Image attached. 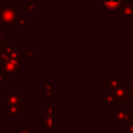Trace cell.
I'll return each mask as SVG.
<instances>
[{
    "label": "cell",
    "instance_id": "obj_1",
    "mask_svg": "<svg viewBox=\"0 0 133 133\" xmlns=\"http://www.w3.org/2000/svg\"><path fill=\"white\" fill-rule=\"evenodd\" d=\"M114 110L109 113V121L115 126H125L133 121V111L130 107H113Z\"/></svg>",
    "mask_w": 133,
    "mask_h": 133
},
{
    "label": "cell",
    "instance_id": "obj_2",
    "mask_svg": "<svg viewBox=\"0 0 133 133\" xmlns=\"http://www.w3.org/2000/svg\"><path fill=\"white\" fill-rule=\"evenodd\" d=\"M20 7H12L10 2L5 3L0 10V21L2 26H12L15 25L17 19L19 18Z\"/></svg>",
    "mask_w": 133,
    "mask_h": 133
},
{
    "label": "cell",
    "instance_id": "obj_3",
    "mask_svg": "<svg viewBox=\"0 0 133 133\" xmlns=\"http://www.w3.org/2000/svg\"><path fill=\"white\" fill-rule=\"evenodd\" d=\"M1 101L3 103H6L7 106H19L20 108L25 110V95L23 92H17L16 88H11L9 92L2 97Z\"/></svg>",
    "mask_w": 133,
    "mask_h": 133
},
{
    "label": "cell",
    "instance_id": "obj_4",
    "mask_svg": "<svg viewBox=\"0 0 133 133\" xmlns=\"http://www.w3.org/2000/svg\"><path fill=\"white\" fill-rule=\"evenodd\" d=\"M110 94L112 95V97L114 98L115 103H128L129 99H130V90L128 85L125 83L119 87H116L114 89L110 90Z\"/></svg>",
    "mask_w": 133,
    "mask_h": 133
},
{
    "label": "cell",
    "instance_id": "obj_5",
    "mask_svg": "<svg viewBox=\"0 0 133 133\" xmlns=\"http://www.w3.org/2000/svg\"><path fill=\"white\" fill-rule=\"evenodd\" d=\"M1 69H2V73L5 75V77H6V79L8 78V79H14V78H16V75H18V74H20V66L16 63V62H14V61H11V60H6V61H4V62H2L1 64Z\"/></svg>",
    "mask_w": 133,
    "mask_h": 133
},
{
    "label": "cell",
    "instance_id": "obj_6",
    "mask_svg": "<svg viewBox=\"0 0 133 133\" xmlns=\"http://www.w3.org/2000/svg\"><path fill=\"white\" fill-rule=\"evenodd\" d=\"M101 6L106 11H117L124 0H100Z\"/></svg>",
    "mask_w": 133,
    "mask_h": 133
},
{
    "label": "cell",
    "instance_id": "obj_7",
    "mask_svg": "<svg viewBox=\"0 0 133 133\" xmlns=\"http://www.w3.org/2000/svg\"><path fill=\"white\" fill-rule=\"evenodd\" d=\"M118 16L121 18H133V4L123 3L118 8Z\"/></svg>",
    "mask_w": 133,
    "mask_h": 133
},
{
    "label": "cell",
    "instance_id": "obj_8",
    "mask_svg": "<svg viewBox=\"0 0 133 133\" xmlns=\"http://www.w3.org/2000/svg\"><path fill=\"white\" fill-rule=\"evenodd\" d=\"M123 84H125V80L123 78H106L105 79V87L108 88L109 90L119 87Z\"/></svg>",
    "mask_w": 133,
    "mask_h": 133
},
{
    "label": "cell",
    "instance_id": "obj_9",
    "mask_svg": "<svg viewBox=\"0 0 133 133\" xmlns=\"http://www.w3.org/2000/svg\"><path fill=\"white\" fill-rule=\"evenodd\" d=\"M100 101L108 108L115 107V101L114 98L110 92H101L100 94Z\"/></svg>",
    "mask_w": 133,
    "mask_h": 133
},
{
    "label": "cell",
    "instance_id": "obj_10",
    "mask_svg": "<svg viewBox=\"0 0 133 133\" xmlns=\"http://www.w3.org/2000/svg\"><path fill=\"white\" fill-rule=\"evenodd\" d=\"M24 110L22 108H20L19 106H7V109H6V116L8 117H18L20 116L21 112H23Z\"/></svg>",
    "mask_w": 133,
    "mask_h": 133
},
{
    "label": "cell",
    "instance_id": "obj_11",
    "mask_svg": "<svg viewBox=\"0 0 133 133\" xmlns=\"http://www.w3.org/2000/svg\"><path fill=\"white\" fill-rule=\"evenodd\" d=\"M24 10H25V12H29V14L38 12V10H39V4L37 2H35V0H29L26 3V5H25Z\"/></svg>",
    "mask_w": 133,
    "mask_h": 133
},
{
    "label": "cell",
    "instance_id": "obj_12",
    "mask_svg": "<svg viewBox=\"0 0 133 133\" xmlns=\"http://www.w3.org/2000/svg\"><path fill=\"white\" fill-rule=\"evenodd\" d=\"M44 94H45V97L49 100L52 97V94H53V84L49 82V79L45 78L44 79Z\"/></svg>",
    "mask_w": 133,
    "mask_h": 133
},
{
    "label": "cell",
    "instance_id": "obj_13",
    "mask_svg": "<svg viewBox=\"0 0 133 133\" xmlns=\"http://www.w3.org/2000/svg\"><path fill=\"white\" fill-rule=\"evenodd\" d=\"M53 114L51 115H44V129L47 131H52L53 130Z\"/></svg>",
    "mask_w": 133,
    "mask_h": 133
},
{
    "label": "cell",
    "instance_id": "obj_14",
    "mask_svg": "<svg viewBox=\"0 0 133 133\" xmlns=\"http://www.w3.org/2000/svg\"><path fill=\"white\" fill-rule=\"evenodd\" d=\"M29 25H30L29 17H19L14 26H17V27H29Z\"/></svg>",
    "mask_w": 133,
    "mask_h": 133
},
{
    "label": "cell",
    "instance_id": "obj_15",
    "mask_svg": "<svg viewBox=\"0 0 133 133\" xmlns=\"http://www.w3.org/2000/svg\"><path fill=\"white\" fill-rule=\"evenodd\" d=\"M124 133H133V121L124 126Z\"/></svg>",
    "mask_w": 133,
    "mask_h": 133
},
{
    "label": "cell",
    "instance_id": "obj_16",
    "mask_svg": "<svg viewBox=\"0 0 133 133\" xmlns=\"http://www.w3.org/2000/svg\"><path fill=\"white\" fill-rule=\"evenodd\" d=\"M23 55H24L25 60L26 59H32V58H34V51L33 50H26Z\"/></svg>",
    "mask_w": 133,
    "mask_h": 133
},
{
    "label": "cell",
    "instance_id": "obj_17",
    "mask_svg": "<svg viewBox=\"0 0 133 133\" xmlns=\"http://www.w3.org/2000/svg\"><path fill=\"white\" fill-rule=\"evenodd\" d=\"M6 60H8V56H7V54H6L5 52H3L2 50H0V64H1L2 62L6 61Z\"/></svg>",
    "mask_w": 133,
    "mask_h": 133
},
{
    "label": "cell",
    "instance_id": "obj_18",
    "mask_svg": "<svg viewBox=\"0 0 133 133\" xmlns=\"http://www.w3.org/2000/svg\"><path fill=\"white\" fill-rule=\"evenodd\" d=\"M19 131H20V133H34V131L31 130L29 127H21L19 129Z\"/></svg>",
    "mask_w": 133,
    "mask_h": 133
},
{
    "label": "cell",
    "instance_id": "obj_19",
    "mask_svg": "<svg viewBox=\"0 0 133 133\" xmlns=\"http://www.w3.org/2000/svg\"><path fill=\"white\" fill-rule=\"evenodd\" d=\"M5 35H6V32L2 30V28H0V46L4 43L5 41Z\"/></svg>",
    "mask_w": 133,
    "mask_h": 133
},
{
    "label": "cell",
    "instance_id": "obj_20",
    "mask_svg": "<svg viewBox=\"0 0 133 133\" xmlns=\"http://www.w3.org/2000/svg\"><path fill=\"white\" fill-rule=\"evenodd\" d=\"M5 80H6V77H5V75H4L3 73H0V83L4 82Z\"/></svg>",
    "mask_w": 133,
    "mask_h": 133
},
{
    "label": "cell",
    "instance_id": "obj_21",
    "mask_svg": "<svg viewBox=\"0 0 133 133\" xmlns=\"http://www.w3.org/2000/svg\"><path fill=\"white\" fill-rule=\"evenodd\" d=\"M127 85H128V87H130V88H133V79H130L127 83H126Z\"/></svg>",
    "mask_w": 133,
    "mask_h": 133
},
{
    "label": "cell",
    "instance_id": "obj_22",
    "mask_svg": "<svg viewBox=\"0 0 133 133\" xmlns=\"http://www.w3.org/2000/svg\"><path fill=\"white\" fill-rule=\"evenodd\" d=\"M10 133H20V131L19 130H12Z\"/></svg>",
    "mask_w": 133,
    "mask_h": 133
},
{
    "label": "cell",
    "instance_id": "obj_23",
    "mask_svg": "<svg viewBox=\"0 0 133 133\" xmlns=\"http://www.w3.org/2000/svg\"><path fill=\"white\" fill-rule=\"evenodd\" d=\"M16 2V0H10V3H15Z\"/></svg>",
    "mask_w": 133,
    "mask_h": 133
},
{
    "label": "cell",
    "instance_id": "obj_24",
    "mask_svg": "<svg viewBox=\"0 0 133 133\" xmlns=\"http://www.w3.org/2000/svg\"><path fill=\"white\" fill-rule=\"evenodd\" d=\"M0 28H2V23H1V21H0Z\"/></svg>",
    "mask_w": 133,
    "mask_h": 133
}]
</instances>
